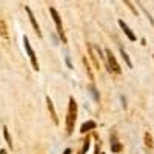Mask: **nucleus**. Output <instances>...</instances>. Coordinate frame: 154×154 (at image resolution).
<instances>
[{
  "label": "nucleus",
  "mask_w": 154,
  "mask_h": 154,
  "mask_svg": "<svg viewBox=\"0 0 154 154\" xmlns=\"http://www.w3.org/2000/svg\"><path fill=\"white\" fill-rule=\"evenodd\" d=\"M75 120H77V103H75L74 97H69L68 112H66V134H72Z\"/></svg>",
  "instance_id": "nucleus-1"
},
{
  "label": "nucleus",
  "mask_w": 154,
  "mask_h": 154,
  "mask_svg": "<svg viewBox=\"0 0 154 154\" xmlns=\"http://www.w3.org/2000/svg\"><path fill=\"white\" fill-rule=\"evenodd\" d=\"M49 14H51V17H53V20H54V23H56L57 34H59V37H60L62 43H66L65 31H63V25H62V19H60V16H59V12H57L54 8H49Z\"/></svg>",
  "instance_id": "nucleus-2"
},
{
  "label": "nucleus",
  "mask_w": 154,
  "mask_h": 154,
  "mask_svg": "<svg viewBox=\"0 0 154 154\" xmlns=\"http://www.w3.org/2000/svg\"><path fill=\"white\" fill-rule=\"evenodd\" d=\"M23 45H25V49H26V53H28V56H29V60H31L32 69H34V71H38V69H40V65H38L37 57H35V53H34V49L31 48L29 40H28V37H26V35H23Z\"/></svg>",
  "instance_id": "nucleus-3"
},
{
  "label": "nucleus",
  "mask_w": 154,
  "mask_h": 154,
  "mask_svg": "<svg viewBox=\"0 0 154 154\" xmlns=\"http://www.w3.org/2000/svg\"><path fill=\"white\" fill-rule=\"evenodd\" d=\"M105 54H106V62H108V66H109V72L120 74L122 69H120L119 63H117V60H116V57H114V54L111 53V49H109V48L105 49Z\"/></svg>",
  "instance_id": "nucleus-4"
},
{
  "label": "nucleus",
  "mask_w": 154,
  "mask_h": 154,
  "mask_svg": "<svg viewBox=\"0 0 154 154\" xmlns=\"http://www.w3.org/2000/svg\"><path fill=\"white\" fill-rule=\"evenodd\" d=\"M25 11H26V14H28V19H29V22H31V25H32V28H34V31H35L37 37H42V31H40V26H38V23H37V19H35V16L32 14L31 8H29V6H25Z\"/></svg>",
  "instance_id": "nucleus-5"
},
{
  "label": "nucleus",
  "mask_w": 154,
  "mask_h": 154,
  "mask_svg": "<svg viewBox=\"0 0 154 154\" xmlns=\"http://www.w3.org/2000/svg\"><path fill=\"white\" fill-rule=\"evenodd\" d=\"M119 26H120V28L123 29V32H125V35H126L128 38H130V40H131V42H136V38H137V37H136V34H134V32L131 31V28H130V26H128V25H126V23H125L123 20H119Z\"/></svg>",
  "instance_id": "nucleus-6"
},
{
  "label": "nucleus",
  "mask_w": 154,
  "mask_h": 154,
  "mask_svg": "<svg viewBox=\"0 0 154 154\" xmlns=\"http://www.w3.org/2000/svg\"><path fill=\"white\" fill-rule=\"evenodd\" d=\"M46 105H48V111L51 114V119H53V122L56 125H59V119H57V112L54 109V105H53V100H51L49 97H46Z\"/></svg>",
  "instance_id": "nucleus-7"
},
{
  "label": "nucleus",
  "mask_w": 154,
  "mask_h": 154,
  "mask_svg": "<svg viewBox=\"0 0 154 154\" xmlns=\"http://www.w3.org/2000/svg\"><path fill=\"white\" fill-rule=\"evenodd\" d=\"M96 122H93V120H88V122H85L82 126H80V133L82 134H86L88 131H91V130H96Z\"/></svg>",
  "instance_id": "nucleus-8"
},
{
  "label": "nucleus",
  "mask_w": 154,
  "mask_h": 154,
  "mask_svg": "<svg viewBox=\"0 0 154 154\" xmlns=\"http://www.w3.org/2000/svg\"><path fill=\"white\" fill-rule=\"evenodd\" d=\"M88 51H89V56H91V59H93V62H94V66L99 69V68H100V63H99V60H97V57H96V54H94V46H93L91 43H88Z\"/></svg>",
  "instance_id": "nucleus-9"
},
{
  "label": "nucleus",
  "mask_w": 154,
  "mask_h": 154,
  "mask_svg": "<svg viewBox=\"0 0 154 154\" xmlns=\"http://www.w3.org/2000/svg\"><path fill=\"white\" fill-rule=\"evenodd\" d=\"M0 35L8 40V28H6V23L2 17H0Z\"/></svg>",
  "instance_id": "nucleus-10"
},
{
  "label": "nucleus",
  "mask_w": 154,
  "mask_h": 154,
  "mask_svg": "<svg viewBox=\"0 0 154 154\" xmlns=\"http://www.w3.org/2000/svg\"><path fill=\"white\" fill-rule=\"evenodd\" d=\"M3 136H5V140H6L9 149H12V139H11V136H9V131H8L6 126H3Z\"/></svg>",
  "instance_id": "nucleus-11"
},
{
  "label": "nucleus",
  "mask_w": 154,
  "mask_h": 154,
  "mask_svg": "<svg viewBox=\"0 0 154 154\" xmlns=\"http://www.w3.org/2000/svg\"><path fill=\"white\" fill-rule=\"evenodd\" d=\"M120 54H122V57H123V60H125V63H126V66H128V68H133V63H131L130 57H128V54L125 53L123 48H120Z\"/></svg>",
  "instance_id": "nucleus-12"
},
{
  "label": "nucleus",
  "mask_w": 154,
  "mask_h": 154,
  "mask_svg": "<svg viewBox=\"0 0 154 154\" xmlns=\"http://www.w3.org/2000/svg\"><path fill=\"white\" fill-rule=\"evenodd\" d=\"M122 143L120 142H116V140H114V142H111V151L112 152H119V151H122Z\"/></svg>",
  "instance_id": "nucleus-13"
},
{
  "label": "nucleus",
  "mask_w": 154,
  "mask_h": 154,
  "mask_svg": "<svg viewBox=\"0 0 154 154\" xmlns=\"http://www.w3.org/2000/svg\"><path fill=\"white\" fill-rule=\"evenodd\" d=\"M145 143H146L149 148L152 146V139H151V136H149L148 133H145Z\"/></svg>",
  "instance_id": "nucleus-14"
},
{
  "label": "nucleus",
  "mask_w": 154,
  "mask_h": 154,
  "mask_svg": "<svg viewBox=\"0 0 154 154\" xmlns=\"http://www.w3.org/2000/svg\"><path fill=\"white\" fill-rule=\"evenodd\" d=\"M123 2H125V3H126V5H128V8H130V9H131V11H133V14H136V16H137V9H136V8H134V6H133V3H131V2H130V0H123Z\"/></svg>",
  "instance_id": "nucleus-15"
},
{
  "label": "nucleus",
  "mask_w": 154,
  "mask_h": 154,
  "mask_svg": "<svg viewBox=\"0 0 154 154\" xmlns=\"http://www.w3.org/2000/svg\"><path fill=\"white\" fill-rule=\"evenodd\" d=\"M88 148H89V139H86V140H85V143H83V149H82V154H85V152L88 151Z\"/></svg>",
  "instance_id": "nucleus-16"
},
{
  "label": "nucleus",
  "mask_w": 154,
  "mask_h": 154,
  "mask_svg": "<svg viewBox=\"0 0 154 154\" xmlns=\"http://www.w3.org/2000/svg\"><path fill=\"white\" fill-rule=\"evenodd\" d=\"M91 91H93V94H94V99H96V100H99V94H97V91L94 89V86H91Z\"/></svg>",
  "instance_id": "nucleus-17"
},
{
  "label": "nucleus",
  "mask_w": 154,
  "mask_h": 154,
  "mask_svg": "<svg viewBox=\"0 0 154 154\" xmlns=\"http://www.w3.org/2000/svg\"><path fill=\"white\" fill-rule=\"evenodd\" d=\"M99 148H100V145H99V142H97V145H96V152H94V154H99Z\"/></svg>",
  "instance_id": "nucleus-18"
},
{
  "label": "nucleus",
  "mask_w": 154,
  "mask_h": 154,
  "mask_svg": "<svg viewBox=\"0 0 154 154\" xmlns=\"http://www.w3.org/2000/svg\"><path fill=\"white\" fill-rule=\"evenodd\" d=\"M63 154H71V149H69V148H66L65 151H63Z\"/></svg>",
  "instance_id": "nucleus-19"
},
{
  "label": "nucleus",
  "mask_w": 154,
  "mask_h": 154,
  "mask_svg": "<svg viewBox=\"0 0 154 154\" xmlns=\"http://www.w3.org/2000/svg\"><path fill=\"white\" fill-rule=\"evenodd\" d=\"M0 154H8V152H6L5 149H0Z\"/></svg>",
  "instance_id": "nucleus-20"
}]
</instances>
